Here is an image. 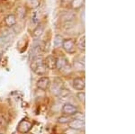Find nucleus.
Instances as JSON below:
<instances>
[{
  "label": "nucleus",
  "instance_id": "dca6fc26",
  "mask_svg": "<svg viewBox=\"0 0 135 134\" xmlns=\"http://www.w3.org/2000/svg\"><path fill=\"white\" fill-rule=\"evenodd\" d=\"M26 6L30 9H35L40 6V2H39V0H27L26 1Z\"/></svg>",
  "mask_w": 135,
  "mask_h": 134
},
{
  "label": "nucleus",
  "instance_id": "a211bd4d",
  "mask_svg": "<svg viewBox=\"0 0 135 134\" xmlns=\"http://www.w3.org/2000/svg\"><path fill=\"white\" fill-rule=\"evenodd\" d=\"M84 4V0H72L71 1V7L73 9H78Z\"/></svg>",
  "mask_w": 135,
  "mask_h": 134
},
{
  "label": "nucleus",
  "instance_id": "f03ea898",
  "mask_svg": "<svg viewBox=\"0 0 135 134\" xmlns=\"http://www.w3.org/2000/svg\"><path fill=\"white\" fill-rule=\"evenodd\" d=\"M62 47L64 51L69 54L76 53V42L73 39H67L63 41Z\"/></svg>",
  "mask_w": 135,
  "mask_h": 134
},
{
  "label": "nucleus",
  "instance_id": "412c9836",
  "mask_svg": "<svg viewBox=\"0 0 135 134\" xmlns=\"http://www.w3.org/2000/svg\"><path fill=\"white\" fill-rule=\"evenodd\" d=\"M58 122H60V123H69V122H70V118H69V116L63 115L58 119Z\"/></svg>",
  "mask_w": 135,
  "mask_h": 134
},
{
  "label": "nucleus",
  "instance_id": "bb28decb",
  "mask_svg": "<svg viewBox=\"0 0 135 134\" xmlns=\"http://www.w3.org/2000/svg\"><path fill=\"white\" fill-rule=\"evenodd\" d=\"M1 54H2V52H1V51H0V59H1V57H2V55H1Z\"/></svg>",
  "mask_w": 135,
  "mask_h": 134
},
{
  "label": "nucleus",
  "instance_id": "2eb2a0df",
  "mask_svg": "<svg viewBox=\"0 0 135 134\" xmlns=\"http://www.w3.org/2000/svg\"><path fill=\"white\" fill-rule=\"evenodd\" d=\"M74 68L76 70H80V71H84L85 70V62L84 59L80 60L79 59H77L74 60Z\"/></svg>",
  "mask_w": 135,
  "mask_h": 134
},
{
  "label": "nucleus",
  "instance_id": "7ed1b4c3",
  "mask_svg": "<svg viewBox=\"0 0 135 134\" xmlns=\"http://www.w3.org/2000/svg\"><path fill=\"white\" fill-rule=\"evenodd\" d=\"M32 122L25 119V120H22L19 122L18 126H17V131L21 134H26L27 132H29V131L32 129Z\"/></svg>",
  "mask_w": 135,
  "mask_h": 134
},
{
  "label": "nucleus",
  "instance_id": "423d86ee",
  "mask_svg": "<svg viewBox=\"0 0 135 134\" xmlns=\"http://www.w3.org/2000/svg\"><path fill=\"white\" fill-rule=\"evenodd\" d=\"M37 86L38 88H40L42 91H46L48 88H50L51 86V80L49 77H42L37 81Z\"/></svg>",
  "mask_w": 135,
  "mask_h": 134
},
{
  "label": "nucleus",
  "instance_id": "cd10ccee",
  "mask_svg": "<svg viewBox=\"0 0 135 134\" xmlns=\"http://www.w3.org/2000/svg\"><path fill=\"white\" fill-rule=\"evenodd\" d=\"M0 134H3V133H1V132H0Z\"/></svg>",
  "mask_w": 135,
  "mask_h": 134
},
{
  "label": "nucleus",
  "instance_id": "6e6552de",
  "mask_svg": "<svg viewBox=\"0 0 135 134\" xmlns=\"http://www.w3.org/2000/svg\"><path fill=\"white\" fill-rule=\"evenodd\" d=\"M44 65L49 70H54L56 68V64H57V59H56L54 56L49 55L45 59H43Z\"/></svg>",
  "mask_w": 135,
  "mask_h": 134
},
{
  "label": "nucleus",
  "instance_id": "6ab92c4d",
  "mask_svg": "<svg viewBox=\"0 0 135 134\" xmlns=\"http://www.w3.org/2000/svg\"><path fill=\"white\" fill-rule=\"evenodd\" d=\"M63 41H64V39L61 35H60V34H57V35L55 36V38H54V46L55 47H60L61 46Z\"/></svg>",
  "mask_w": 135,
  "mask_h": 134
},
{
  "label": "nucleus",
  "instance_id": "393cba45",
  "mask_svg": "<svg viewBox=\"0 0 135 134\" xmlns=\"http://www.w3.org/2000/svg\"><path fill=\"white\" fill-rule=\"evenodd\" d=\"M65 134H79V131H77V130H73L69 128V131H65Z\"/></svg>",
  "mask_w": 135,
  "mask_h": 134
},
{
  "label": "nucleus",
  "instance_id": "4be33fe9",
  "mask_svg": "<svg viewBox=\"0 0 135 134\" xmlns=\"http://www.w3.org/2000/svg\"><path fill=\"white\" fill-rule=\"evenodd\" d=\"M6 123H7V120H6V118L4 115L0 114V129L4 128V127L6 125Z\"/></svg>",
  "mask_w": 135,
  "mask_h": 134
},
{
  "label": "nucleus",
  "instance_id": "20e7f679",
  "mask_svg": "<svg viewBox=\"0 0 135 134\" xmlns=\"http://www.w3.org/2000/svg\"><path fill=\"white\" fill-rule=\"evenodd\" d=\"M78 113V108L75 106L72 103H67L63 105L62 107V113L63 115H67V116H71L74 115Z\"/></svg>",
  "mask_w": 135,
  "mask_h": 134
},
{
  "label": "nucleus",
  "instance_id": "b1692460",
  "mask_svg": "<svg viewBox=\"0 0 135 134\" xmlns=\"http://www.w3.org/2000/svg\"><path fill=\"white\" fill-rule=\"evenodd\" d=\"M32 19H33V23H38V22H39V19H40V12H39V11H36V12L34 13Z\"/></svg>",
  "mask_w": 135,
  "mask_h": 134
},
{
  "label": "nucleus",
  "instance_id": "9b49d317",
  "mask_svg": "<svg viewBox=\"0 0 135 134\" xmlns=\"http://www.w3.org/2000/svg\"><path fill=\"white\" fill-rule=\"evenodd\" d=\"M69 67V62L66 58L64 57H60L57 59V64H56V68L60 70V71L65 70V68H67Z\"/></svg>",
  "mask_w": 135,
  "mask_h": 134
},
{
  "label": "nucleus",
  "instance_id": "a878e982",
  "mask_svg": "<svg viewBox=\"0 0 135 134\" xmlns=\"http://www.w3.org/2000/svg\"><path fill=\"white\" fill-rule=\"evenodd\" d=\"M62 2H65V3H67V2H71L72 0H61Z\"/></svg>",
  "mask_w": 135,
  "mask_h": 134
},
{
  "label": "nucleus",
  "instance_id": "4468645a",
  "mask_svg": "<svg viewBox=\"0 0 135 134\" xmlns=\"http://www.w3.org/2000/svg\"><path fill=\"white\" fill-rule=\"evenodd\" d=\"M43 31H44V27L42 25H38L35 29L33 30V32H32V36H33L34 39H39L41 36L42 35Z\"/></svg>",
  "mask_w": 135,
  "mask_h": 134
},
{
  "label": "nucleus",
  "instance_id": "0eeeda50",
  "mask_svg": "<svg viewBox=\"0 0 135 134\" xmlns=\"http://www.w3.org/2000/svg\"><path fill=\"white\" fill-rule=\"evenodd\" d=\"M50 87H51V91L52 94L58 96V95L60 93V91L63 89V83L61 80H60V79L57 78L55 81H54V83L52 84V86H50Z\"/></svg>",
  "mask_w": 135,
  "mask_h": 134
},
{
  "label": "nucleus",
  "instance_id": "aec40b11",
  "mask_svg": "<svg viewBox=\"0 0 135 134\" xmlns=\"http://www.w3.org/2000/svg\"><path fill=\"white\" fill-rule=\"evenodd\" d=\"M78 48L81 51H84L86 49V37L85 36L80 38L79 42L78 43Z\"/></svg>",
  "mask_w": 135,
  "mask_h": 134
},
{
  "label": "nucleus",
  "instance_id": "f257e3e1",
  "mask_svg": "<svg viewBox=\"0 0 135 134\" xmlns=\"http://www.w3.org/2000/svg\"><path fill=\"white\" fill-rule=\"evenodd\" d=\"M31 68L32 70L35 74L39 76H42L46 73L47 68L45 67L44 62L42 58H36V59L32 60V64H31Z\"/></svg>",
  "mask_w": 135,
  "mask_h": 134
},
{
  "label": "nucleus",
  "instance_id": "ddd939ff",
  "mask_svg": "<svg viewBox=\"0 0 135 134\" xmlns=\"http://www.w3.org/2000/svg\"><path fill=\"white\" fill-rule=\"evenodd\" d=\"M5 23L6 24V26L8 27H13L14 25H16V16L15 14H8L5 18Z\"/></svg>",
  "mask_w": 135,
  "mask_h": 134
},
{
  "label": "nucleus",
  "instance_id": "39448f33",
  "mask_svg": "<svg viewBox=\"0 0 135 134\" xmlns=\"http://www.w3.org/2000/svg\"><path fill=\"white\" fill-rule=\"evenodd\" d=\"M69 127L70 129L80 131V130L85 128V120H82V119H74V120H70V122H69Z\"/></svg>",
  "mask_w": 135,
  "mask_h": 134
},
{
  "label": "nucleus",
  "instance_id": "1a4fd4ad",
  "mask_svg": "<svg viewBox=\"0 0 135 134\" xmlns=\"http://www.w3.org/2000/svg\"><path fill=\"white\" fill-rule=\"evenodd\" d=\"M73 88L78 91H82L85 89V86H86V81L85 78H81V77H77L75 78L72 82Z\"/></svg>",
  "mask_w": 135,
  "mask_h": 134
},
{
  "label": "nucleus",
  "instance_id": "f3484780",
  "mask_svg": "<svg viewBox=\"0 0 135 134\" xmlns=\"http://www.w3.org/2000/svg\"><path fill=\"white\" fill-rule=\"evenodd\" d=\"M70 96V91L69 90H68V89H65V88H63V89L60 91V94L58 95V96H59V98L60 99H67V98H69V96Z\"/></svg>",
  "mask_w": 135,
  "mask_h": 134
},
{
  "label": "nucleus",
  "instance_id": "9d476101",
  "mask_svg": "<svg viewBox=\"0 0 135 134\" xmlns=\"http://www.w3.org/2000/svg\"><path fill=\"white\" fill-rule=\"evenodd\" d=\"M76 18V14L73 12H65L61 16V19L64 22L65 25H71Z\"/></svg>",
  "mask_w": 135,
  "mask_h": 134
},
{
  "label": "nucleus",
  "instance_id": "5701e85b",
  "mask_svg": "<svg viewBox=\"0 0 135 134\" xmlns=\"http://www.w3.org/2000/svg\"><path fill=\"white\" fill-rule=\"evenodd\" d=\"M77 97L78 99L82 103H85V100H86V94L84 92H80V93H78L77 95Z\"/></svg>",
  "mask_w": 135,
  "mask_h": 134
},
{
  "label": "nucleus",
  "instance_id": "f8f14e48",
  "mask_svg": "<svg viewBox=\"0 0 135 134\" xmlns=\"http://www.w3.org/2000/svg\"><path fill=\"white\" fill-rule=\"evenodd\" d=\"M42 45L41 44L35 45V46L32 48V51H31V54H30V58H31V59H36V58L40 57V54L42 53Z\"/></svg>",
  "mask_w": 135,
  "mask_h": 134
}]
</instances>
